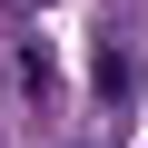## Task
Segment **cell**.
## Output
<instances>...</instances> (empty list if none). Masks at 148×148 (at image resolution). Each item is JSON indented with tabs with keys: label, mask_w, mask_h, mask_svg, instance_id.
Instances as JSON below:
<instances>
[{
	"label": "cell",
	"mask_w": 148,
	"mask_h": 148,
	"mask_svg": "<svg viewBox=\"0 0 148 148\" xmlns=\"http://www.w3.org/2000/svg\"><path fill=\"white\" fill-rule=\"evenodd\" d=\"M89 89H99L109 109H128V89H138V59H128L119 40H99V59H89Z\"/></svg>",
	"instance_id": "1"
},
{
	"label": "cell",
	"mask_w": 148,
	"mask_h": 148,
	"mask_svg": "<svg viewBox=\"0 0 148 148\" xmlns=\"http://www.w3.org/2000/svg\"><path fill=\"white\" fill-rule=\"evenodd\" d=\"M20 89H30V99H59V59H49V40H20Z\"/></svg>",
	"instance_id": "2"
}]
</instances>
